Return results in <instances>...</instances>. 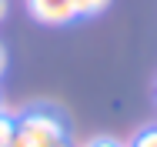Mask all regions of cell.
I'll use <instances>...</instances> for the list:
<instances>
[{"instance_id":"cell-8","label":"cell","mask_w":157,"mask_h":147,"mask_svg":"<svg viewBox=\"0 0 157 147\" xmlns=\"http://www.w3.org/2000/svg\"><path fill=\"white\" fill-rule=\"evenodd\" d=\"M7 17V0H0V20Z\"/></svg>"},{"instance_id":"cell-5","label":"cell","mask_w":157,"mask_h":147,"mask_svg":"<svg viewBox=\"0 0 157 147\" xmlns=\"http://www.w3.org/2000/svg\"><path fill=\"white\" fill-rule=\"evenodd\" d=\"M134 147H157V127H151V130H144V134H137V141H134Z\"/></svg>"},{"instance_id":"cell-1","label":"cell","mask_w":157,"mask_h":147,"mask_svg":"<svg viewBox=\"0 0 157 147\" xmlns=\"http://www.w3.org/2000/svg\"><path fill=\"white\" fill-rule=\"evenodd\" d=\"M17 137H24L27 144L33 147H57V144H67L63 141V124L57 114L50 110H30L17 120Z\"/></svg>"},{"instance_id":"cell-2","label":"cell","mask_w":157,"mask_h":147,"mask_svg":"<svg viewBox=\"0 0 157 147\" xmlns=\"http://www.w3.org/2000/svg\"><path fill=\"white\" fill-rule=\"evenodd\" d=\"M27 10L33 20H40L47 27H63V24L77 20L74 0H27Z\"/></svg>"},{"instance_id":"cell-3","label":"cell","mask_w":157,"mask_h":147,"mask_svg":"<svg viewBox=\"0 0 157 147\" xmlns=\"http://www.w3.org/2000/svg\"><path fill=\"white\" fill-rule=\"evenodd\" d=\"M107 3H110V0H74L77 17H94V14H100V10H107Z\"/></svg>"},{"instance_id":"cell-4","label":"cell","mask_w":157,"mask_h":147,"mask_svg":"<svg viewBox=\"0 0 157 147\" xmlns=\"http://www.w3.org/2000/svg\"><path fill=\"white\" fill-rule=\"evenodd\" d=\"M13 134H17V120H10V117L0 114V147H10Z\"/></svg>"},{"instance_id":"cell-7","label":"cell","mask_w":157,"mask_h":147,"mask_svg":"<svg viewBox=\"0 0 157 147\" xmlns=\"http://www.w3.org/2000/svg\"><path fill=\"white\" fill-rule=\"evenodd\" d=\"M7 70V54H3V47H0V74Z\"/></svg>"},{"instance_id":"cell-9","label":"cell","mask_w":157,"mask_h":147,"mask_svg":"<svg viewBox=\"0 0 157 147\" xmlns=\"http://www.w3.org/2000/svg\"><path fill=\"white\" fill-rule=\"evenodd\" d=\"M0 114H3V107H0Z\"/></svg>"},{"instance_id":"cell-6","label":"cell","mask_w":157,"mask_h":147,"mask_svg":"<svg viewBox=\"0 0 157 147\" xmlns=\"http://www.w3.org/2000/svg\"><path fill=\"white\" fill-rule=\"evenodd\" d=\"M84 147H124V144H117L114 137H94V141H87Z\"/></svg>"}]
</instances>
